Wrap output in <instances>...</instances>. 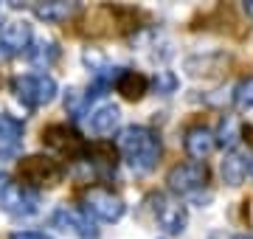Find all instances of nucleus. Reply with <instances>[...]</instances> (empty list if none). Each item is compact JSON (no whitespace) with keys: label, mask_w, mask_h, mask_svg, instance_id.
Wrapping results in <instances>:
<instances>
[{"label":"nucleus","mask_w":253,"mask_h":239,"mask_svg":"<svg viewBox=\"0 0 253 239\" xmlns=\"http://www.w3.org/2000/svg\"><path fill=\"white\" fill-rule=\"evenodd\" d=\"M42 144L51 149H56L59 155H68V158H82L84 155V149H87V144L79 138V132L73 127H68V124H51V127L42 129Z\"/></svg>","instance_id":"9"},{"label":"nucleus","mask_w":253,"mask_h":239,"mask_svg":"<svg viewBox=\"0 0 253 239\" xmlns=\"http://www.w3.org/2000/svg\"><path fill=\"white\" fill-rule=\"evenodd\" d=\"M236 141H239V132H236V121L228 116V119L222 121V127H219L217 144H222V147H234Z\"/></svg>","instance_id":"21"},{"label":"nucleus","mask_w":253,"mask_h":239,"mask_svg":"<svg viewBox=\"0 0 253 239\" xmlns=\"http://www.w3.org/2000/svg\"><path fill=\"white\" fill-rule=\"evenodd\" d=\"M11 93L17 96V101H23L26 107L37 110V107H45L56 99V79L51 74H26V76H17L11 82Z\"/></svg>","instance_id":"2"},{"label":"nucleus","mask_w":253,"mask_h":239,"mask_svg":"<svg viewBox=\"0 0 253 239\" xmlns=\"http://www.w3.org/2000/svg\"><path fill=\"white\" fill-rule=\"evenodd\" d=\"M51 225L65 231V234H71V237H79V239H99L96 222H93L84 211L71 208V205H59V208L51 214Z\"/></svg>","instance_id":"8"},{"label":"nucleus","mask_w":253,"mask_h":239,"mask_svg":"<svg viewBox=\"0 0 253 239\" xmlns=\"http://www.w3.org/2000/svg\"><path fill=\"white\" fill-rule=\"evenodd\" d=\"M17 172H20V177L28 183V189H31V186H37V189H48V186H56L65 177L62 163L54 160V158H45V155L23 158L20 166H17Z\"/></svg>","instance_id":"3"},{"label":"nucleus","mask_w":253,"mask_h":239,"mask_svg":"<svg viewBox=\"0 0 253 239\" xmlns=\"http://www.w3.org/2000/svg\"><path fill=\"white\" fill-rule=\"evenodd\" d=\"M234 104L239 110H251L253 107V76L242 79V82L234 87Z\"/></svg>","instance_id":"19"},{"label":"nucleus","mask_w":253,"mask_h":239,"mask_svg":"<svg viewBox=\"0 0 253 239\" xmlns=\"http://www.w3.org/2000/svg\"><path fill=\"white\" fill-rule=\"evenodd\" d=\"M121 124V110L116 104H101L90 113V129L96 135H113Z\"/></svg>","instance_id":"14"},{"label":"nucleus","mask_w":253,"mask_h":239,"mask_svg":"<svg viewBox=\"0 0 253 239\" xmlns=\"http://www.w3.org/2000/svg\"><path fill=\"white\" fill-rule=\"evenodd\" d=\"M183 149L189 152V158H194V160H200V163H206V158L217 149V132L208 129V127H203V124L189 127L186 129V135H183Z\"/></svg>","instance_id":"11"},{"label":"nucleus","mask_w":253,"mask_h":239,"mask_svg":"<svg viewBox=\"0 0 253 239\" xmlns=\"http://www.w3.org/2000/svg\"><path fill=\"white\" fill-rule=\"evenodd\" d=\"M0 211L11 217H34L40 211V194L23 183H3L0 189Z\"/></svg>","instance_id":"6"},{"label":"nucleus","mask_w":253,"mask_h":239,"mask_svg":"<svg viewBox=\"0 0 253 239\" xmlns=\"http://www.w3.org/2000/svg\"><path fill=\"white\" fill-rule=\"evenodd\" d=\"M242 9H245V14H248V17L253 20V0H248V3H245Z\"/></svg>","instance_id":"25"},{"label":"nucleus","mask_w":253,"mask_h":239,"mask_svg":"<svg viewBox=\"0 0 253 239\" xmlns=\"http://www.w3.org/2000/svg\"><path fill=\"white\" fill-rule=\"evenodd\" d=\"M166 186L172 194H180V197H194L200 189L208 186V166L200 163V160H189V163H177L169 169L166 175Z\"/></svg>","instance_id":"5"},{"label":"nucleus","mask_w":253,"mask_h":239,"mask_svg":"<svg viewBox=\"0 0 253 239\" xmlns=\"http://www.w3.org/2000/svg\"><path fill=\"white\" fill-rule=\"evenodd\" d=\"M152 214H155V222L161 225L169 237H177L186 231V222H189V214H186V205L166 194H155L152 197Z\"/></svg>","instance_id":"7"},{"label":"nucleus","mask_w":253,"mask_h":239,"mask_svg":"<svg viewBox=\"0 0 253 239\" xmlns=\"http://www.w3.org/2000/svg\"><path fill=\"white\" fill-rule=\"evenodd\" d=\"M248 175L253 177V158H251V163H248Z\"/></svg>","instance_id":"27"},{"label":"nucleus","mask_w":253,"mask_h":239,"mask_svg":"<svg viewBox=\"0 0 253 239\" xmlns=\"http://www.w3.org/2000/svg\"><path fill=\"white\" fill-rule=\"evenodd\" d=\"M23 141V121H17L9 113H0V147L6 152H14Z\"/></svg>","instance_id":"18"},{"label":"nucleus","mask_w":253,"mask_h":239,"mask_svg":"<svg viewBox=\"0 0 253 239\" xmlns=\"http://www.w3.org/2000/svg\"><path fill=\"white\" fill-rule=\"evenodd\" d=\"M245 138H248V141L253 144V127H248V132H245Z\"/></svg>","instance_id":"26"},{"label":"nucleus","mask_w":253,"mask_h":239,"mask_svg":"<svg viewBox=\"0 0 253 239\" xmlns=\"http://www.w3.org/2000/svg\"><path fill=\"white\" fill-rule=\"evenodd\" d=\"M118 152L124 155L126 166L135 175H149L161 160L163 147L155 129L144 127V124H132L118 132Z\"/></svg>","instance_id":"1"},{"label":"nucleus","mask_w":253,"mask_h":239,"mask_svg":"<svg viewBox=\"0 0 253 239\" xmlns=\"http://www.w3.org/2000/svg\"><path fill=\"white\" fill-rule=\"evenodd\" d=\"M155 90L161 93V96H169V93H174V87H177V79H174L172 71H158V76H155Z\"/></svg>","instance_id":"22"},{"label":"nucleus","mask_w":253,"mask_h":239,"mask_svg":"<svg viewBox=\"0 0 253 239\" xmlns=\"http://www.w3.org/2000/svg\"><path fill=\"white\" fill-rule=\"evenodd\" d=\"M208 239H239V237H234V234H225V231H217V234H211Z\"/></svg>","instance_id":"24"},{"label":"nucleus","mask_w":253,"mask_h":239,"mask_svg":"<svg viewBox=\"0 0 253 239\" xmlns=\"http://www.w3.org/2000/svg\"><path fill=\"white\" fill-rule=\"evenodd\" d=\"M219 172H222V180H225L228 186H242L245 177H248V160H245L239 152H228V155L222 158Z\"/></svg>","instance_id":"17"},{"label":"nucleus","mask_w":253,"mask_h":239,"mask_svg":"<svg viewBox=\"0 0 253 239\" xmlns=\"http://www.w3.org/2000/svg\"><path fill=\"white\" fill-rule=\"evenodd\" d=\"M239 239H251V237H239Z\"/></svg>","instance_id":"28"},{"label":"nucleus","mask_w":253,"mask_h":239,"mask_svg":"<svg viewBox=\"0 0 253 239\" xmlns=\"http://www.w3.org/2000/svg\"><path fill=\"white\" fill-rule=\"evenodd\" d=\"M84 158L87 163H93V169L99 175H116V160H118V149L107 141H96L84 149Z\"/></svg>","instance_id":"12"},{"label":"nucleus","mask_w":253,"mask_h":239,"mask_svg":"<svg viewBox=\"0 0 253 239\" xmlns=\"http://www.w3.org/2000/svg\"><path fill=\"white\" fill-rule=\"evenodd\" d=\"M116 90L126 101H138V99H144V93L149 90V79L144 74H138V71H124L121 79L116 82Z\"/></svg>","instance_id":"15"},{"label":"nucleus","mask_w":253,"mask_h":239,"mask_svg":"<svg viewBox=\"0 0 253 239\" xmlns=\"http://www.w3.org/2000/svg\"><path fill=\"white\" fill-rule=\"evenodd\" d=\"M11 239H54V237L45 234V231H14Z\"/></svg>","instance_id":"23"},{"label":"nucleus","mask_w":253,"mask_h":239,"mask_svg":"<svg viewBox=\"0 0 253 239\" xmlns=\"http://www.w3.org/2000/svg\"><path fill=\"white\" fill-rule=\"evenodd\" d=\"M26 59L31 65H40V68H51V65L59 59V45L54 40H31V45L26 51Z\"/></svg>","instance_id":"16"},{"label":"nucleus","mask_w":253,"mask_h":239,"mask_svg":"<svg viewBox=\"0 0 253 239\" xmlns=\"http://www.w3.org/2000/svg\"><path fill=\"white\" fill-rule=\"evenodd\" d=\"M79 3H65V0H54V3H34L31 11H34L37 20L42 23H68L73 14H79Z\"/></svg>","instance_id":"13"},{"label":"nucleus","mask_w":253,"mask_h":239,"mask_svg":"<svg viewBox=\"0 0 253 239\" xmlns=\"http://www.w3.org/2000/svg\"><path fill=\"white\" fill-rule=\"evenodd\" d=\"M87 104H90V99H87V93H82V90H68V96H65V110L73 119H79Z\"/></svg>","instance_id":"20"},{"label":"nucleus","mask_w":253,"mask_h":239,"mask_svg":"<svg viewBox=\"0 0 253 239\" xmlns=\"http://www.w3.org/2000/svg\"><path fill=\"white\" fill-rule=\"evenodd\" d=\"M82 205H84L82 211L87 214V217H93V220H99V222H118L126 211L124 200H121L118 194H113L110 189H101V186L87 189L84 197H82Z\"/></svg>","instance_id":"4"},{"label":"nucleus","mask_w":253,"mask_h":239,"mask_svg":"<svg viewBox=\"0 0 253 239\" xmlns=\"http://www.w3.org/2000/svg\"><path fill=\"white\" fill-rule=\"evenodd\" d=\"M31 45V26L26 20H9L0 26V59L26 54Z\"/></svg>","instance_id":"10"}]
</instances>
